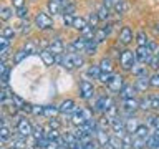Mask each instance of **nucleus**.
Returning <instances> with one entry per match:
<instances>
[{
    "label": "nucleus",
    "instance_id": "nucleus-49",
    "mask_svg": "<svg viewBox=\"0 0 159 149\" xmlns=\"http://www.w3.org/2000/svg\"><path fill=\"white\" fill-rule=\"evenodd\" d=\"M119 2H121V0H103V5H106L108 8H114Z\"/></svg>",
    "mask_w": 159,
    "mask_h": 149
},
{
    "label": "nucleus",
    "instance_id": "nucleus-30",
    "mask_svg": "<svg viewBox=\"0 0 159 149\" xmlns=\"http://www.w3.org/2000/svg\"><path fill=\"white\" fill-rule=\"evenodd\" d=\"M61 3L60 2H57V0H50L48 2V12L50 13H53V15H57V13H60L61 12Z\"/></svg>",
    "mask_w": 159,
    "mask_h": 149
},
{
    "label": "nucleus",
    "instance_id": "nucleus-12",
    "mask_svg": "<svg viewBox=\"0 0 159 149\" xmlns=\"http://www.w3.org/2000/svg\"><path fill=\"white\" fill-rule=\"evenodd\" d=\"M134 86H136L138 91H146L151 86V76L149 74H146V76H138L136 81H134Z\"/></svg>",
    "mask_w": 159,
    "mask_h": 149
},
{
    "label": "nucleus",
    "instance_id": "nucleus-58",
    "mask_svg": "<svg viewBox=\"0 0 159 149\" xmlns=\"http://www.w3.org/2000/svg\"><path fill=\"white\" fill-rule=\"evenodd\" d=\"M152 126L159 129V116H152Z\"/></svg>",
    "mask_w": 159,
    "mask_h": 149
},
{
    "label": "nucleus",
    "instance_id": "nucleus-45",
    "mask_svg": "<svg viewBox=\"0 0 159 149\" xmlns=\"http://www.w3.org/2000/svg\"><path fill=\"white\" fill-rule=\"evenodd\" d=\"M17 15H18V18H22V20H27L28 18V8H17Z\"/></svg>",
    "mask_w": 159,
    "mask_h": 149
},
{
    "label": "nucleus",
    "instance_id": "nucleus-36",
    "mask_svg": "<svg viewBox=\"0 0 159 149\" xmlns=\"http://www.w3.org/2000/svg\"><path fill=\"white\" fill-rule=\"evenodd\" d=\"M10 136H12V133H10V128L7 126V124H3L2 126V131H0V139H2V142H7Z\"/></svg>",
    "mask_w": 159,
    "mask_h": 149
},
{
    "label": "nucleus",
    "instance_id": "nucleus-24",
    "mask_svg": "<svg viewBox=\"0 0 159 149\" xmlns=\"http://www.w3.org/2000/svg\"><path fill=\"white\" fill-rule=\"evenodd\" d=\"M61 66H63V68H66V70H75V58H73V53L63 55Z\"/></svg>",
    "mask_w": 159,
    "mask_h": 149
},
{
    "label": "nucleus",
    "instance_id": "nucleus-54",
    "mask_svg": "<svg viewBox=\"0 0 159 149\" xmlns=\"http://www.w3.org/2000/svg\"><path fill=\"white\" fill-rule=\"evenodd\" d=\"M8 53H10V47H3L2 50H0V55H2V60H7Z\"/></svg>",
    "mask_w": 159,
    "mask_h": 149
},
{
    "label": "nucleus",
    "instance_id": "nucleus-15",
    "mask_svg": "<svg viewBox=\"0 0 159 149\" xmlns=\"http://www.w3.org/2000/svg\"><path fill=\"white\" fill-rule=\"evenodd\" d=\"M76 111V106H75L73 99H65V101L60 104V113L61 114H71Z\"/></svg>",
    "mask_w": 159,
    "mask_h": 149
},
{
    "label": "nucleus",
    "instance_id": "nucleus-32",
    "mask_svg": "<svg viewBox=\"0 0 159 149\" xmlns=\"http://www.w3.org/2000/svg\"><path fill=\"white\" fill-rule=\"evenodd\" d=\"M98 42H96V40H88V45H86V50H84V53H86V55H94V53H96V50H98Z\"/></svg>",
    "mask_w": 159,
    "mask_h": 149
},
{
    "label": "nucleus",
    "instance_id": "nucleus-44",
    "mask_svg": "<svg viewBox=\"0 0 159 149\" xmlns=\"http://www.w3.org/2000/svg\"><path fill=\"white\" fill-rule=\"evenodd\" d=\"M148 65H149L152 70H159V56H157V55H152V58L149 60Z\"/></svg>",
    "mask_w": 159,
    "mask_h": 149
},
{
    "label": "nucleus",
    "instance_id": "nucleus-17",
    "mask_svg": "<svg viewBox=\"0 0 159 149\" xmlns=\"http://www.w3.org/2000/svg\"><path fill=\"white\" fill-rule=\"evenodd\" d=\"M94 136H96V141L99 142V146H103V147H106V146H108V142H109V136H108V133L104 131V129L98 128V131L94 133Z\"/></svg>",
    "mask_w": 159,
    "mask_h": 149
},
{
    "label": "nucleus",
    "instance_id": "nucleus-8",
    "mask_svg": "<svg viewBox=\"0 0 159 149\" xmlns=\"http://www.w3.org/2000/svg\"><path fill=\"white\" fill-rule=\"evenodd\" d=\"M124 78L123 76H119V74H114V76L111 78V81H109L106 86H108V89L109 91H113V93H119L123 89V86H124Z\"/></svg>",
    "mask_w": 159,
    "mask_h": 149
},
{
    "label": "nucleus",
    "instance_id": "nucleus-51",
    "mask_svg": "<svg viewBox=\"0 0 159 149\" xmlns=\"http://www.w3.org/2000/svg\"><path fill=\"white\" fill-rule=\"evenodd\" d=\"M148 47H149V50L152 52V55H157V53H159V45H157V43L149 42V43H148Z\"/></svg>",
    "mask_w": 159,
    "mask_h": 149
},
{
    "label": "nucleus",
    "instance_id": "nucleus-11",
    "mask_svg": "<svg viewBox=\"0 0 159 149\" xmlns=\"http://www.w3.org/2000/svg\"><path fill=\"white\" fill-rule=\"evenodd\" d=\"M113 27H114V25H113V23H109V25H106V27H103V28L96 30V33H94V40H96L98 43H103L104 40L108 38V35L111 33Z\"/></svg>",
    "mask_w": 159,
    "mask_h": 149
},
{
    "label": "nucleus",
    "instance_id": "nucleus-33",
    "mask_svg": "<svg viewBox=\"0 0 159 149\" xmlns=\"http://www.w3.org/2000/svg\"><path fill=\"white\" fill-rule=\"evenodd\" d=\"M109 10L111 8H108L106 5H101V7L98 8V17H99V20H101V22H104V20H108L109 18Z\"/></svg>",
    "mask_w": 159,
    "mask_h": 149
},
{
    "label": "nucleus",
    "instance_id": "nucleus-53",
    "mask_svg": "<svg viewBox=\"0 0 159 149\" xmlns=\"http://www.w3.org/2000/svg\"><path fill=\"white\" fill-rule=\"evenodd\" d=\"M43 109H45V106H35L33 104V114H37V116H43Z\"/></svg>",
    "mask_w": 159,
    "mask_h": 149
},
{
    "label": "nucleus",
    "instance_id": "nucleus-7",
    "mask_svg": "<svg viewBox=\"0 0 159 149\" xmlns=\"http://www.w3.org/2000/svg\"><path fill=\"white\" fill-rule=\"evenodd\" d=\"M134 53H136V60L139 63H149V60L152 58V52L149 50V47H138Z\"/></svg>",
    "mask_w": 159,
    "mask_h": 149
},
{
    "label": "nucleus",
    "instance_id": "nucleus-22",
    "mask_svg": "<svg viewBox=\"0 0 159 149\" xmlns=\"http://www.w3.org/2000/svg\"><path fill=\"white\" fill-rule=\"evenodd\" d=\"M71 123L75 124V126H81V124L86 123V119H84L81 109H76V111L73 113V116H71Z\"/></svg>",
    "mask_w": 159,
    "mask_h": 149
},
{
    "label": "nucleus",
    "instance_id": "nucleus-34",
    "mask_svg": "<svg viewBox=\"0 0 159 149\" xmlns=\"http://www.w3.org/2000/svg\"><path fill=\"white\" fill-rule=\"evenodd\" d=\"M134 136H139V138H149V128H148V124H139V128L136 129Z\"/></svg>",
    "mask_w": 159,
    "mask_h": 149
},
{
    "label": "nucleus",
    "instance_id": "nucleus-3",
    "mask_svg": "<svg viewBox=\"0 0 159 149\" xmlns=\"http://www.w3.org/2000/svg\"><path fill=\"white\" fill-rule=\"evenodd\" d=\"M17 131H18L20 136H25V138L32 136L33 126H32V123H30V119H27V118H20L18 123H17Z\"/></svg>",
    "mask_w": 159,
    "mask_h": 149
},
{
    "label": "nucleus",
    "instance_id": "nucleus-57",
    "mask_svg": "<svg viewBox=\"0 0 159 149\" xmlns=\"http://www.w3.org/2000/svg\"><path fill=\"white\" fill-rule=\"evenodd\" d=\"M58 147H60L58 141H50V142H48V146H47V149H58Z\"/></svg>",
    "mask_w": 159,
    "mask_h": 149
},
{
    "label": "nucleus",
    "instance_id": "nucleus-23",
    "mask_svg": "<svg viewBox=\"0 0 159 149\" xmlns=\"http://www.w3.org/2000/svg\"><path fill=\"white\" fill-rule=\"evenodd\" d=\"M88 18H84V17H75V22H73V28H76L80 30V32H83L84 28L88 27Z\"/></svg>",
    "mask_w": 159,
    "mask_h": 149
},
{
    "label": "nucleus",
    "instance_id": "nucleus-35",
    "mask_svg": "<svg viewBox=\"0 0 159 149\" xmlns=\"http://www.w3.org/2000/svg\"><path fill=\"white\" fill-rule=\"evenodd\" d=\"M12 15H13V10L10 7H2V10H0V18H2L3 22L10 20V18H12Z\"/></svg>",
    "mask_w": 159,
    "mask_h": 149
},
{
    "label": "nucleus",
    "instance_id": "nucleus-19",
    "mask_svg": "<svg viewBox=\"0 0 159 149\" xmlns=\"http://www.w3.org/2000/svg\"><path fill=\"white\" fill-rule=\"evenodd\" d=\"M58 113H60V106H57V104H48V106H45V109H43L45 118H55Z\"/></svg>",
    "mask_w": 159,
    "mask_h": 149
},
{
    "label": "nucleus",
    "instance_id": "nucleus-1",
    "mask_svg": "<svg viewBox=\"0 0 159 149\" xmlns=\"http://www.w3.org/2000/svg\"><path fill=\"white\" fill-rule=\"evenodd\" d=\"M136 53L131 52V50H124L121 53V56H119V63H121L123 70H126V71H131L133 66L136 65Z\"/></svg>",
    "mask_w": 159,
    "mask_h": 149
},
{
    "label": "nucleus",
    "instance_id": "nucleus-2",
    "mask_svg": "<svg viewBox=\"0 0 159 149\" xmlns=\"http://www.w3.org/2000/svg\"><path fill=\"white\" fill-rule=\"evenodd\" d=\"M35 27L40 28V30H48V28H52L53 27V20L52 17H50L48 13H45V12H38L37 15H35Z\"/></svg>",
    "mask_w": 159,
    "mask_h": 149
},
{
    "label": "nucleus",
    "instance_id": "nucleus-37",
    "mask_svg": "<svg viewBox=\"0 0 159 149\" xmlns=\"http://www.w3.org/2000/svg\"><path fill=\"white\" fill-rule=\"evenodd\" d=\"M32 136L35 138V141H38V139H43V138H47V134L43 133V128H42V126H35V128H33V133H32Z\"/></svg>",
    "mask_w": 159,
    "mask_h": 149
},
{
    "label": "nucleus",
    "instance_id": "nucleus-14",
    "mask_svg": "<svg viewBox=\"0 0 159 149\" xmlns=\"http://www.w3.org/2000/svg\"><path fill=\"white\" fill-rule=\"evenodd\" d=\"M48 48L52 50L55 55H63V52H65V43H63L60 38H53L52 42H50Z\"/></svg>",
    "mask_w": 159,
    "mask_h": 149
},
{
    "label": "nucleus",
    "instance_id": "nucleus-4",
    "mask_svg": "<svg viewBox=\"0 0 159 149\" xmlns=\"http://www.w3.org/2000/svg\"><path fill=\"white\" fill-rule=\"evenodd\" d=\"M94 94V86L91 81H88V79H83L81 83H80V96L83 99H89L93 98Z\"/></svg>",
    "mask_w": 159,
    "mask_h": 149
},
{
    "label": "nucleus",
    "instance_id": "nucleus-6",
    "mask_svg": "<svg viewBox=\"0 0 159 149\" xmlns=\"http://www.w3.org/2000/svg\"><path fill=\"white\" fill-rule=\"evenodd\" d=\"M109 124H111V128H113V131L118 134L119 138L123 136V134H126L128 131H126V123H124V119L123 118H114V119H111L109 121Z\"/></svg>",
    "mask_w": 159,
    "mask_h": 149
},
{
    "label": "nucleus",
    "instance_id": "nucleus-42",
    "mask_svg": "<svg viewBox=\"0 0 159 149\" xmlns=\"http://www.w3.org/2000/svg\"><path fill=\"white\" fill-rule=\"evenodd\" d=\"M47 138L50 139V141H58L60 138V133H58V129H50V131L47 133Z\"/></svg>",
    "mask_w": 159,
    "mask_h": 149
},
{
    "label": "nucleus",
    "instance_id": "nucleus-5",
    "mask_svg": "<svg viewBox=\"0 0 159 149\" xmlns=\"http://www.w3.org/2000/svg\"><path fill=\"white\" fill-rule=\"evenodd\" d=\"M114 101L111 98H108V96H99L96 99V103H94V111H98V113H106V109L109 106H113Z\"/></svg>",
    "mask_w": 159,
    "mask_h": 149
},
{
    "label": "nucleus",
    "instance_id": "nucleus-21",
    "mask_svg": "<svg viewBox=\"0 0 159 149\" xmlns=\"http://www.w3.org/2000/svg\"><path fill=\"white\" fill-rule=\"evenodd\" d=\"M99 68H101V71L103 73H113V61H111V58H106L104 56L101 61H99Z\"/></svg>",
    "mask_w": 159,
    "mask_h": 149
},
{
    "label": "nucleus",
    "instance_id": "nucleus-50",
    "mask_svg": "<svg viewBox=\"0 0 159 149\" xmlns=\"http://www.w3.org/2000/svg\"><path fill=\"white\" fill-rule=\"evenodd\" d=\"M151 86L152 88H159V73H154L151 76Z\"/></svg>",
    "mask_w": 159,
    "mask_h": 149
},
{
    "label": "nucleus",
    "instance_id": "nucleus-13",
    "mask_svg": "<svg viewBox=\"0 0 159 149\" xmlns=\"http://www.w3.org/2000/svg\"><path fill=\"white\" fill-rule=\"evenodd\" d=\"M133 38H134V35H133V30L129 27H123L119 30V42L123 45H129L133 42Z\"/></svg>",
    "mask_w": 159,
    "mask_h": 149
},
{
    "label": "nucleus",
    "instance_id": "nucleus-29",
    "mask_svg": "<svg viewBox=\"0 0 159 149\" xmlns=\"http://www.w3.org/2000/svg\"><path fill=\"white\" fill-rule=\"evenodd\" d=\"M121 142H123V149H133V134L131 133L123 134Z\"/></svg>",
    "mask_w": 159,
    "mask_h": 149
},
{
    "label": "nucleus",
    "instance_id": "nucleus-62",
    "mask_svg": "<svg viewBox=\"0 0 159 149\" xmlns=\"http://www.w3.org/2000/svg\"><path fill=\"white\" fill-rule=\"evenodd\" d=\"M157 98H159V96H157Z\"/></svg>",
    "mask_w": 159,
    "mask_h": 149
},
{
    "label": "nucleus",
    "instance_id": "nucleus-28",
    "mask_svg": "<svg viewBox=\"0 0 159 149\" xmlns=\"http://www.w3.org/2000/svg\"><path fill=\"white\" fill-rule=\"evenodd\" d=\"M12 149H27V141H25V136H18L12 139Z\"/></svg>",
    "mask_w": 159,
    "mask_h": 149
},
{
    "label": "nucleus",
    "instance_id": "nucleus-9",
    "mask_svg": "<svg viewBox=\"0 0 159 149\" xmlns=\"http://www.w3.org/2000/svg\"><path fill=\"white\" fill-rule=\"evenodd\" d=\"M139 108V101L136 98H129V99H123V109L124 113L128 114V116H131V114L136 111V109Z\"/></svg>",
    "mask_w": 159,
    "mask_h": 149
},
{
    "label": "nucleus",
    "instance_id": "nucleus-59",
    "mask_svg": "<svg viewBox=\"0 0 159 149\" xmlns=\"http://www.w3.org/2000/svg\"><path fill=\"white\" fill-rule=\"evenodd\" d=\"M154 28H156V32L159 33V23H156V27H154Z\"/></svg>",
    "mask_w": 159,
    "mask_h": 149
},
{
    "label": "nucleus",
    "instance_id": "nucleus-39",
    "mask_svg": "<svg viewBox=\"0 0 159 149\" xmlns=\"http://www.w3.org/2000/svg\"><path fill=\"white\" fill-rule=\"evenodd\" d=\"M113 10H114V12H116L118 15H123V13H126V10H128V3L124 2V0H121V2H119Z\"/></svg>",
    "mask_w": 159,
    "mask_h": 149
},
{
    "label": "nucleus",
    "instance_id": "nucleus-27",
    "mask_svg": "<svg viewBox=\"0 0 159 149\" xmlns=\"http://www.w3.org/2000/svg\"><path fill=\"white\" fill-rule=\"evenodd\" d=\"M148 146V138L133 136V149H144Z\"/></svg>",
    "mask_w": 159,
    "mask_h": 149
},
{
    "label": "nucleus",
    "instance_id": "nucleus-47",
    "mask_svg": "<svg viewBox=\"0 0 159 149\" xmlns=\"http://www.w3.org/2000/svg\"><path fill=\"white\" fill-rule=\"evenodd\" d=\"M48 124H50V128H52V129H60V126H61L57 118H48Z\"/></svg>",
    "mask_w": 159,
    "mask_h": 149
},
{
    "label": "nucleus",
    "instance_id": "nucleus-26",
    "mask_svg": "<svg viewBox=\"0 0 159 149\" xmlns=\"http://www.w3.org/2000/svg\"><path fill=\"white\" fill-rule=\"evenodd\" d=\"M131 73L134 74V76H146L148 74V68L144 66V63H139V65H134L133 70H131Z\"/></svg>",
    "mask_w": 159,
    "mask_h": 149
},
{
    "label": "nucleus",
    "instance_id": "nucleus-40",
    "mask_svg": "<svg viewBox=\"0 0 159 149\" xmlns=\"http://www.w3.org/2000/svg\"><path fill=\"white\" fill-rule=\"evenodd\" d=\"M98 22H101V20H99V17H98V13H96V12L88 15V23H89V27H94V28H96Z\"/></svg>",
    "mask_w": 159,
    "mask_h": 149
},
{
    "label": "nucleus",
    "instance_id": "nucleus-56",
    "mask_svg": "<svg viewBox=\"0 0 159 149\" xmlns=\"http://www.w3.org/2000/svg\"><path fill=\"white\" fill-rule=\"evenodd\" d=\"M0 45H2V48H3V47H10V38L2 37V38H0Z\"/></svg>",
    "mask_w": 159,
    "mask_h": 149
},
{
    "label": "nucleus",
    "instance_id": "nucleus-63",
    "mask_svg": "<svg viewBox=\"0 0 159 149\" xmlns=\"http://www.w3.org/2000/svg\"><path fill=\"white\" fill-rule=\"evenodd\" d=\"M27 149H28V147H27Z\"/></svg>",
    "mask_w": 159,
    "mask_h": 149
},
{
    "label": "nucleus",
    "instance_id": "nucleus-60",
    "mask_svg": "<svg viewBox=\"0 0 159 149\" xmlns=\"http://www.w3.org/2000/svg\"><path fill=\"white\" fill-rule=\"evenodd\" d=\"M57 2H60V3H63V2H65V0H57Z\"/></svg>",
    "mask_w": 159,
    "mask_h": 149
},
{
    "label": "nucleus",
    "instance_id": "nucleus-46",
    "mask_svg": "<svg viewBox=\"0 0 159 149\" xmlns=\"http://www.w3.org/2000/svg\"><path fill=\"white\" fill-rule=\"evenodd\" d=\"M73 22H75V17H73V15H63V23H65V27H73Z\"/></svg>",
    "mask_w": 159,
    "mask_h": 149
},
{
    "label": "nucleus",
    "instance_id": "nucleus-20",
    "mask_svg": "<svg viewBox=\"0 0 159 149\" xmlns=\"http://www.w3.org/2000/svg\"><path fill=\"white\" fill-rule=\"evenodd\" d=\"M148 147L149 149H159V131H157V129H156V133H154V134H149Z\"/></svg>",
    "mask_w": 159,
    "mask_h": 149
},
{
    "label": "nucleus",
    "instance_id": "nucleus-52",
    "mask_svg": "<svg viewBox=\"0 0 159 149\" xmlns=\"http://www.w3.org/2000/svg\"><path fill=\"white\" fill-rule=\"evenodd\" d=\"M30 30H32V25L27 22V23H23V25H22L20 32H22V35H28V33H30Z\"/></svg>",
    "mask_w": 159,
    "mask_h": 149
},
{
    "label": "nucleus",
    "instance_id": "nucleus-55",
    "mask_svg": "<svg viewBox=\"0 0 159 149\" xmlns=\"http://www.w3.org/2000/svg\"><path fill=\"white\" fill-rule=\"evenodd\" d=\"M12 5L15 8H22L25 7V0H12Z\"/></svg>",
    "mask_w": 159,
    "mask_h": 149
},
{
    "label": "nucleus",
    "instance_id": "nucleus-61",
    "mask_svg": "<svg viewBox=\"0 0 159 149\" xmlns=\"http://www.w3.org/2000/svg\"><path fill=\"white\" fill-rule=\"evenodd\" d=\"M157 56H159V53H157Z\"/></svg>",
    "mask_w": 159,
    "mask_h": 149
},
{
    "label": "nucleus",
    "instance_id": "nucleus-38",
    "mask_svg": "<svg viewBox=\"0 0 159 149\" xmlns=\"http://www.w3.org/2000/svg\"><path fill=\"white\" fill-rule=\"evenodd\" d=\"M27 55H28V52H27V50H25V48L18 50V52L15 53V56H13V63H15V65H18V63L22 61V60H23L25 56H27Z\"/></svg>",
    "mask_w": 159,
    "mask_h": 149
},
{
    "label": "nucleus",
    "instance_id": "nucleus-25",
    "mask_svg": "<svg viewBox=\"0 0 159 149\" xmlns=\"http://www.w3.org/2000/svg\"><path fill=\"white\" fill-rule=\"evenodd\" d=\"M101 73H103V71H101V68H99V65H91V66L86 70V76L93 78V79H98Z\"/></svg>",
    "mask_w": 159,
    "mask_h": 149
},
{
    "label": "nucleus",
    "instance_id": "nucleus-16",
    "mask_svg": "<svg viewBox=\"0 0 159 149\" xmlns=\"http://www.w3.org/2000/svg\"><path fill=\"white\" fill-rule=\"evenodd\" d=\"M136 86L134 84H124L123 89L119 91V96H121V99H129V98H134V94H136Z\"/></svg>",
    "mask_w": 159,
    "mask_h": 149
},
{
    "label": "nucleus",
    "instance_id": "nucleus-48",
    "mask_svg": "<svg viewBox=\"0 0 159 149\" xmlns=\"http://www.w3.org/2000/svg\"><path fill=\"white\" fill-rule=\"evenodd\" d=\"M139 108H141V109H149V108H151V98L141 99V101H139Z\"/></svg>",
    "mask_w": 159,
    "mask_h": 149
},
{
    "label": "nucleus",
    "instance_id": "nucleus-31",
    "mask_svg": "<svg viewBox=\"0 0 159 149\" xmlns=\"http://www.w3.org/2000/svg\"><path fill=\"white\" fill-rule=\"evenodd\" d=\"M136 43H138V47H148V43H149L148 35L144 32H138L136 33Z\"/></svg>",
    "mask_w": 159,
    "mask_h": 149
},
{
    "label": "nucleus",
    "instance_id": "nucleus-41",
    "mask_svg": "<svg viewBox=\"0 0 159 149\" xmlns=\"http://www.w3.org/2000/svg\"><path fill=\"white\" fill-rule=\"evenodd\" d=\"M2 37H7V38H10V40H13L15 30H13L12 27H3V28H2Z\"/></svg>",
    "mask_w": 159,
    "mask_h": 149
},
{
    "label": "nucleus",
    "instance_id": "nucleus-43",
    "mask_svg": "<svg viewBox=\"0 0 159 149\" xmlns=\"http://www.w3.org/2000/svg\"><path fill=\"white\" fill-rule=\"evenodd\" d=\"M114 76V73H101V74H99V81H101L103 84H108L109 81H111V78Z\"/></svg>",
    "mask_w": 159,
    "mask_h": 149
},
{
    "label": "nucleus",
    "instance_id": "nucleus-18",
    "mask_svg": "<svg viewBox=\"0 0 159 149\" xmlns=\"http://www.w3.org/2000/svg\"><path fill=\"white\" fill-rule=\"evenodd\" d=\"M124 123H126V131L128 133H136V129L139 128V121H138V118H134L133 114L129 116L128 119H124Z\"/></svg>",
    "mask_w": 159,
    "mask_h": 149
},
{
    "label": "nucleus",
    "instance_id": "nucleus-10",
    "mask_svg": "<svg viewBox=\"0 0 159 149\" xmlns=\"http://www.w3.org/2000/svg\"><path fill=\"white\" fill-rule=\"evenodd\" d=\"M40 56H42V61L45 63V66H52L53 63H57V55H55L50 48H45L40 52Z\"/></svg>",
    "mask_w": 159,
    "mask_h": 149
}]
</instances>
